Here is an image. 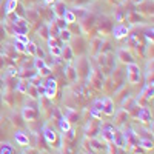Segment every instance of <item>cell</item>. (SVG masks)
Wrapping results in <instances>:
<instances>
[{
  "instance_id": "cell-6",
  "label": "cell",
  "mask_w": 154,
  "mask_h": 154,
  "mask_svg": "<svg viewBox=\"0 0 154 154\" xmlns=\"http://www.w3.org/2000/svg\"><path fill=\"white\" fill-rule=\"evenodd\" d=\"M136 117H137V120H140V122H151V111L145 106V108H140L139 109V112L136 114Z\"/></svg>"
},
{
  "instance_id": "cell-8",
  "label": "cell",
  "mask_w": 154,
  "mask_h": 154,
  "mask_svg": "<svg viewBox=\"0 0 154 154\" xmlns=\"http://www.w3.org/2000/svg\"><path fill=\"white\" fill-rule=\"evenodd\" d=\"M65 11H66V6H65V3H63V2H56V5L53 6L54 17H62Z\"/></svg>"
},
{
  "instance_id": "cell-9",
  "label": "cell",
  "mask_w": 154,
  "mask_h": 154,
  "mask_svg": "<svg viewBox=\"0 0 154 154\" xmlns=\"http://www.w3.org/2000/svg\"><path fill=\"white\" fill-rule=\"evenodd\" d=\"M119 60L122 62V63H126V65H128V63H134V59H133V56L130 54V53H126V51L125 49H120L119 51Z\"/></svg>"
},
{
  "instance_id": "cell-16",
  "label": "cell",
  "mask_w": 154,
  "mask_h": 154,
  "mask_svg": "<svg viewBox=\"0 0 154 154\" xmlns=\"http://www.w3.org/2000/svg\"><path fill=\"white\" fill-rule=\"evenodd\" d=\"M43 85H45V88H48V89H56V91H57V80H56V79H51V77H48Z\"/></svg>"
},
{
  "instance_id": "cell-23",
  "label": "cell",
  "mask_w": 154,
  "mask_h": 154,
  "mask_svg": "<svg viewBox=\"0 0 154 154\" xmlns=\"http://www.w3.org/2000/svg\"><path fill=\"white\" fill-rule=\"evenodd\" d=\"M26 94H29V97H31V99H37V97H38L37 88H35L34 85H29V86H28V89H26Z\"/></svg>"
},
{
  "instance_id": "cell-13",
  "label": "cell",
  "mask_w": 154,
  "mask_h": 154,
  "mask_svg": "<svg viewBox=\"0 0 154 154\" xmlns=\"http://www.w3.org/2000/svg\"><path fill=\"white\" fill-rule=\"evenodd\" d=\"M19 5V0H6V5H5V12H6V16L11 14V12H14L16 8Z\"/></svg>"
},
{
  "instance_id": "cell-24",
  "label": "cell",
  "mask_w": 154,
  "mask_h": 154,
  "mask_svg": "<svg viewBox=\"0 0 154 154\" xmlns=\"http://www.w3.org/2000/svg\"><path fill=\"white\" fill-rule=\"evenodd\" d=\"M38 35H40V37H43V38H46V40H48V38H49V31H48V25H43V26H42L40 29H38Z\"/></svg>"
},
{
  "instance_id": "cell-30",
  "label": "cell",
  "mask_w": 154,
  "mask_h": 154,
  "mask_svg": "<svg viewBox=\"0 0 154 154\" xmlns=\"http://www.w3.org/2000/svg\"><path fill=\"white\" fill-rule=\"evenodd\" d=\"M43 2H45L46 5H51V3H54V2H56V0H43Z\"/></svg>"
},
{
  "instance_id": "cell-17",
  "label": "cell",
  "mask_w": 154,
  "mask_h": 154,
  "mask_svg": "<svg viewBox=\"0 0 154 154\" xmlns=\"http://www.w3.org/2000/svg\"><path fill=\"white\" fill-rule=\"evenodd\" d=\"M14 48L17 53H22V54H26V45L19 42V40H14Z\"/></svg>"
},
{
  "instance_id": "cell-20",
  "label": "cell",
  "mask_w": 154,
  "mask_h": 154,
  "mask_svg": "<svg viewBox=\"0 0 154 154\" xmlns=\"http://www.w3.org/2000/svg\"><path fill=\"white\" fill-rule=\"evenodd\" d=\"M45 65H46V63H45V60H43V59H38V57H35V59H34V69H35V71H40Z\"/></svg>"
},
{
  "instance_id": "cell-21",
  "label": "cell",
  "mask_w": 154,
  "mask_h": 154,
  "mask_svg": "<svg viewBox=\"0 0 154 154\" xmlns=\"http://www.w3.org/2000/svg\"><path fill=\"white\" fill-rule=\"evenodd\" d=\"M128 117H130V116H128V112H126L125 109H122V111L117 114V123H119V125H122L125 120H128Z\"/></svg>"
},
{
  "instance_id": "cell-32",
  "label": "cell",
  "mask_w": 154,
  "mask_h": 154,
  "mask_svg": "<svg viewBox=\"0 0 154 154\" xmlns=\"http://www.w3.org/2000/svg\"><path fill=\"white\" fill-rule=\"evenodd\" d=\"M40 154H42V152H40Z\"/></svg>"
},
{
  "instance_id": "cell-4",
  "label": "cell",
  "mask_w": 154,
  "mask_h": 154,
  "mask_svg": "<svg viewBox=\"0 0 154 154\" xmlns=\"http://www.w3.org/2000/svg\"><path fill=\"white\" fill-rule=\"evenodd\" d=\"M38 116V111L37 108H31V106H25L22 109V117L26 120V122H34Z\"/></svg>"
},
{
  "instance_id": "cell-10",
  "label": "cell",
  "mask_w": 154,
  "mask_h": 154,
  "mask_svg": "<svg viewBox=\"0 0 154 154\" xmlns=\"http://www.w3.org/2000/svg\"><path fill=\"white\" fill-rule=\"evenodd\" d=\"M65 75H66V79H68L69 82H75V80H77V69L71 65V63H69V65L66 66V69H65Z\"/></svg>"
},
{
  "instance_id": "cell-15",
  "label": "cell",
  "mask_w": 154,
  "mask_h": 154,
  "mask_svg": "<svg viewBox=\"0 0 154 154\" xmlns=\"http://www.w3.org/2000/svg\"><path fill=\"white\" fill-rule=\"evenodd\" d=\"M59 37H60V40H63V42H69L71 38H72V35H71V31L66 28V29H60V32H59Z\"/></svg>"
},
{
  "instance_id": "cell-26",
  "label": "cell",
  "mask_w": 154,
  "mask_h": 154,
  "mask_svg": "<svg viewBox=\"0 0 154 154\" xmlns=\"http://www.w3.org/2000/svg\"><path fill=\"white\" fill-rule=\"evenodd\" d=\"M26 54H29V56H35V43H32V42H28L26 43Z\"/></svg>"
},
{
  "instance_id": "cell-22",
  "label": "cell",
  "mask_w": 154,
  "mask_h": 154,
  "mask_svg": "<svg viewBox=\"0 0 154 154\" xmlns=\"http://www.w3.org/2000/svg\"><path fill=\"white\" fill-rule=\"evenodd\" d=\"M14 152V148H12L9 143H5L0 146V154H12Z\"/></svg>"
},
{
  "instance_id": "cell-19",
  "label": "cell",
  "mask_w": 154,
  "mask_h": 154,
  "mask_svg": "<svg viewBox=\"0 0 154 154\" xmlns=\"http://www.w3.org/2000/svg\"><path fill=\"white\" fill-rule=\"evenodd\" d=\"M56 26L59 28V29H66L68 28V23L65 22V20H63V17H56Z\"/></svg>"
},
{
  "instance_id": "cell-25",
  "label": "cell",
  "mask_w": 154,
  "mask_h": 154,
  "mask_svg": "<svg viewBox=\"0 0 154 154\" xmlns=\"http://www.w3.org/2000/svg\"><path fill=\"white\" fill-rule=\"evenodd\" d=\"M16 40H19V42H22V43L26 45V43L29 42V38H28L26 32H20V34H16Z\"/></svg>"
},
{
  "instance_id": "cell-2",
  "label": "cell",
  "mask_w": 154,
  "mask_h": 154,
  "mask_svg": "<svg viewBox=\"0 0 154 154\" xmlns=\"http://www.w3.org/2000/svg\"><path fill=\"white\" fill-rule=\"evenodd\" d=\"M42 133H43V137H45V140H46V143H49V145H54V143H56L57 133H56L54 128H51L48 123H45L43 128H42Z\"/></svg>"
},
{
  "instance_id": "cell-31",
  "label": "cell",
  "mask_w": 154,
  "mask_h": 154,
  "mask_svg": "<svg viewBox=\"0 0 154 154\" xmlns=\"http://www.w3.org/2000/svg\"><path fill=\"white\" fill-rule=\"evenodd\" d=\"M134 3H142V2H145V0H133Z\"/></svg>"
},
{
  "instance_id": "cell-7",
  "label": "cell",
  "mask_w": 154,
  "mask_h": 154,
  "mask_svg": "<svg viewBox=\"0 0 154 154\" xmlns=\"http://www.w3.org/2000/svg\"><path fill=\"white\" fill-rule=\"evenodd\" d=\"M112 34H114L116 38H123V37L128 35V28L125 26V25H117V26H114Z\"/></svg>"
},
{
  "instance_id": "cell-5",
  "label": "cell",
  "mask_w": 154,
  "mask_h": 154,
  "mask_svg": "<svg viewBox=\"0 0 154 154\" xmlns=\"http://www.w3.org/2000/svg\"><path fill=\"white\" fill-rule=\"evenodd\" d=\"M14 140H16V143L19 146H28L29 145V137L23 131H16L14 133Z\"/></svg>"
},
{
  "instance_id": "cell-14",
  "label": "cell",
  "mask_w": 154,
  "mask_h": 154,
  "mask_svg": "<svg viewBox=\"0 0 154 154\" xmlns=\"http://www.w3.org/2000/svg\"><path fill=\"white\" fill-rule=\"evenodd\" d=\"M139 146L143 149H152V139H139Z\"/></svg>"
},
{
  "instance_id": "cell-12",
  "label": "cell",
  "mask_w": 154,
  "mask_h": 154,
  "mask_svg": "<svg viewBox=\"0 0 154 154\" xmlns=\"http://www.w3.org/2000/svg\"><path fill=\"white\" fill-rule=\"evenodd\" d=\"M59 128H60V131L62 133H66L68 130H71V122L66 119V117H63V116H62V117L59 119Z\"/></svg>"
},
{
  "instance_id": "cell-29",
  "label": "cell",
  "mask_w": 154,
  "mask_h": 154,
  "mask_svg": "<svg viewBox=\"0 0 154 154\" xmlns=\"http://www.w3.org/2000/svg\"><path fill=\"white\" fill-rule=\"evenodd\" d=\"M26 154H40V151H37V149H34V148H31Z\"/></svg>"
},
{
  "instance_id": "cell-27",
  "label": "cell",
  "mask_w": 154,
  "mask_h": 154,
  "mask_svg": "<svg viewBox=\"0 0 154 154\" xmlns=\"http://www.w3.org/2000/svg\"><path fill=\"white\" fill-rule=\"evenodd\" d=\"M23 120H25V119L22 117V114H20V116H17V117H14V120H12V122H14L17 126H23V125H25Z\"/></svg>"
},
{
  "instance_id": "cell-28",
  "label": "cell",
  "mask_w": 154,
  "mask_h": 154,
  "mask_svg": "<svg viewBox=\"0 0 154 154\" xmlns=\"http://www.w3.org/2000/svg\"><path fill=\"white\" fill-rule=\"evenodd\" d=\"M17 74H19V71H17L16 68H9V69H8V75H9V77H16Z\"/></svg>"
},
{
  "instance_id": "cell-11",
  "label": "cell",
  "mask_w": 154,
  "mask_h": 154,
  "mask_svg": "<svg viewBox=\"0 0 154 154\" xmlns=\"http://www.w3.org/2000/svg\"><path fill=\"white\" fill-rule=\"evenodd\" d=\"M63 20H65L68 25H71V23H75L77 22V16H75V12L74 11H71V9H66L65 12H63Z\"/></svg>"
},
{
  "instance_id": "cell-18",
  "label": "cell",
  "mask_w": 154,
  "mask_h": 154,
  "mask_svg": "<svg viewBox=\"0 0 154 154\" xmlns=\"http://www.w3.org/2000/svg\"><path fill=\"white\" fill-rule=\"evenodd\" d=\"M63 136H65V140L71 142V140H74V139H75V136H77V131L74 130V128H71V130H68L66 133H63Z\"/></svg>"
},
{
  "instance_id": "cell-1",
  "label": "cell",
  "mask_w": 154,
  "mask_h": 154,
  "mask_svg": "<svg viewBox=\"0 0 154 154\" xmlns=\"http://www.w3.org/2000/svg\"><path fill=\"white\" fill-rule=\"evenodd\" d=\"M126 80H128V83H131V85H136L140 80V69L136 65V62L134 63H128L126 65Z\"/></svg>"
},
{
  "instance_id": "cell-3",
  "label": "cell",
  "mask_w": 154,
  "mask_h": 154,
  "mask_svg": "<svg viewBox=\"0 0 154 154\" xmlns=\"http://www.w3.org/2000/svg\"><path fill=\"white\" fill-rule=\"evenodd\" d=\"M116 112V105L111 97H103L102 99V114L105 116H114Z\"/></svg>"
}]
</instances>
